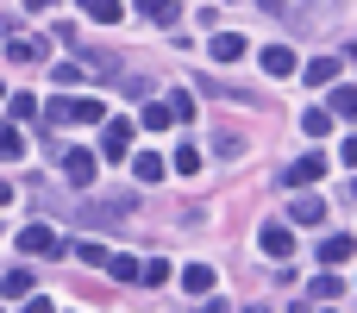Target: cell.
<instances>
[{
    "instance_id": "6da1fadb",
    "label": "cell",
    "mask_w": 357,
    "mask_h": 313,
    "mask_svg": "<svg viewBox=\"0 0 357 313\" xmlns=\"http://www.w3.org/2000/svg\"><path fill=\"white\" fill-rule=\"evenodd\" d=\"M126 151H132V125H126V119H107V125H100V157L119 163Z\"/></svg>"
},
{
    "instance_id": "7a4b0ae2",
    "label": "cell",
    "mask_w": 357,
    "mask_h": 313,
    "mask_svg": "<svg viewBox=\"0 0 357 313\" xmlns=\"http://www.w3.org/2000/svg\"><path fill=\"white\" fill-rule=\"evenodd\" d=\"M56 163H63L69 188H88L94 182V151H56Z\"/></svg>"
},
{
    "instance_id": "3957f363",
    "label": "cell",
    "mask_w": 357,
    "mask_h": 313,
    "mask_svg": "<svg viewBox=\"0 0 357 313\" xmlns=\"http://www.w3.org/2000/svg\"><path fill=\"white\" fill-rule=\"evenodd\" d=\"M19 251H31V257H63V245H56L50 226H25V232H19Z\"/></svg>"
},
{
    "instance_id": "277c9868",
    "label": "cell",
    "mask_w": 357,
    "mask_h": 313,
    "mask_svg": "<svg viewBox=\"0 0 357 313\" xmlns=\"http://www.w3.org/2000/svg\"><path fill=\"white\" fill-rule=\"evenodd\" d=\"M320 176H326V157H320V151H314V157H295V163H289V182H295V188H307V182L320 188Z\"/></svg>"
},
{
    "instance_id": "5b68a950",
    "label": "cell",
    "mask_w": 357,
    "mask_h": 313,
    "mask_svg": "<svg viewBox=\"0 0 357 313\" xmlns=\"http://www.w3.org/2000/svg\"><path fill=\"white\" fill-rule=\"evenodd\" d=\"M289 220H295V226H320V220H326V201H320V194H295V201H289Z\"/></svg>"
},
{
    "instance_id": "8992f818",
    "label": "cell",
    "mask_w": 357,
    "mask_h": 313,
    "mask_svg": "<svg viewBox=\"0 0 357 313\" xmlns=\"http://www.w3.org/2000/svg\"><path fill=\"white\" fill-rule=\"evenodd\" d=\"M257 245H264V257H270V264H289V251H295L289 226H264V238H257Z\"/></svg>"
},
{
    "instance_id": "52a82bcc",
    "label": "cell",
    "mask_w": 357,
    "mask_h": 313,
    "mask_svg": "<svg viewBox=\"0 0 357 313\" xmlns=\"http://www.w3.org/2000/svg\"><path fill=\"white\" fill-rule=\"evenodd\" d=\"M301 75H307V88H333V82H339V56H314Z\"/></svg>"
},
{
    "instance_id": "ba28073f",
    "label": "cell",
    "mask_w": 357,
    "mask_h": 313,
    "mask_svg": "<svg viewBox=\"0 0 357 313\" xmlns=\"http://www.w3.org/2000/svg\"><path fill=\"white\" fill-rule=\"evenodd\" d=\"M207 50H213V63H238V56H245V38H238V31H220Z\"/></svg>"
},
{
    "instance_id": "9c48e42d",
    "label": "cell",
    "mask_w": 357,
    "mask_h": 313,
    "mask_svg": "<svg viewBox=\"0 0 357 313\" xmlns=\"http://www.w3.org/2000/svg\"><path fill=\"white\" fill-rule=\"evenodd\" d=\"M264 69H270V75H295L301 63H295V50H289V44H270V50H264Z\"/></svg>"
},
{
    "instance_id": "30bf717a",
    "label": "cell",
    "mask_w": 357,
    "mask_h": 313,
    "mask_svg": "<svg viewBox=\"0 0 357 313\" xmlns=\"http://www.w3.org/2000/svg\"><path fill=\"white\" fill-rule=\"evenodd\" d=\"M107 276H113V282H138V276H144V264H138V257H126V251H113V257H107Z\"/></svg>"
},
{
    "instance_id": "8fae6325",
    "label": "cell",
    "mask_w": 357,
    "mask_h": 313,
    "mask_svg": "<svg viewBox=\"0 0 357 313\" xmlns=\"http://www.w3.org/2000/svg\"><path fill=\"white\" fill-rule=\"evenodd\" d=\"M182 289H188V295H213V270H207V264H188V270H182Z\"/></svg>"
},
{
    "instance_id": "7c38bea8",
    "label": "cell",
    "mask_w": 357,
    "mask_h": 313,
    "mask_svg": "<svg viewBox=\"0 0 357 313\" xmlns=\"http://www.w3.org/2000/svg\"><path fill=\"white\" fill-rule=\"evenodd\" d=\"M69 119H75V125H94V119H107V107L82 94V100H69Z\"/></svg>"
},
{
    "instance_id": "4fadbf2b",
    "label": "cell",
    "mask_w": 357,
    "mask_h": 313,
    "mask_svg": "<svg viewBox=\"0 0 357 313\" xmlns=\"http://www.w3.org/2000/svg\"><path fill=\"white\" fill-rule=\"evenodd\" d=\"M301 125H307V138H326V132H333V107H307Z\"/></svg>"
},
{
    "instance_id": "5bb4252c",
    "label": "cell",
    "mask_w": 357,
    "mask_h": 313,
    "mask_svg": "<svg viewBox=\"0 0 357 313\" xmlns=\"http://www.w3.org/2000/svg\"><path fill=\"white\" fill-rule=\"evenodd\" d=\"M357 245L351 238H345V232H333V238H326V245H320V264H345V257H351Z\"/></svg>"
},
{
    "instance_id": "9a60e30c",
    "label": "cell",
    "mask_w": 357,
    "mask_h": 313,
    "mask_svg": "<svg viewBox=\"0 0 357 313\" xmlns=\"http://www.w3.org/2000/svg\"><path fill=\"white\" fill-rule=\"evenodd\" d=\"M6 56H19V63H38V56H44V44H38V38H6Z\"/></svg>"
},
{
    "instance_id": "2e32d148",
    "label": "cell",
    "mask_w": 357,
    "mask_h": 313,
    "mask_svg": "<svg viewBox=\"0 0 357 313\" xmlns=\"http://www.w3.org/2000/svg\"><path fill=\"white\" fill-rule=\"evenodd\" d=\"M132 169H138V182H163V157H157V151H138Z\"/></svg>"
},
{
    "instance_id": "e0dca14e",
    "label": "cell",
    "mask_w": 357,
    "mask_h": 313,
    "mask_svg": "<svg viewBox=\"0 0 357 313\" xmlns=\"http://www.w3.org/2000/svg\"><path fill=\"white\" fill-rule=\"evenodd\" d=\"M144 125H151V132H169V125H176V113H169L163 100H151V107H144Z\"/></svg>"
},
{
    "instance_id": "ac0fdd59",
    "label": "cell",
    "mask_w": 357,
    "mask_h": 313,
    "mask_svg": "<svg viewBox=\"0 0 357 313\" xmlns=\"http://www.w3.org/2000/svg\"><path fill=\"white\" fill-rule=\"evenodd\" d=\"M0 295H6V301H13V295H31V276H25V270H6V276H0Z\"/></svg>"
},
{
    "instance_id": "d6986e66",
    "label": "cell",
    "mask_w": 357,
    "mask_h": 313,
    "mask_svg": "<svg viewBox=\"0 0 357 313\" xmlns=\"http://www.w3.org/2000/svg\"><path fill=\"white\" fill-rule=\"evenodd\" d=\"M0 157H6V163H19V157H25V138H19L13 125H0Z\"/></svg>"
},
{
    "instance_id": "ffe728a7",
    "label": "cell",
    "mask_w": 357,
    "mask_h": 313,
    "mask_svg": "<svg viewBox=\"0 0 357 313\" xmlns=\"http://www.w3.org/2000/svg\"><path fill=\"white\" fill-rule=\"evenodd\" d=\"M144 6V19H157V25H176V0H138Z\"/></svg>"
},
{
    "instance_id": "44dd1931",
    "label": "cell",
    "mask_w": 357,
    "mask_h": 313,
    "mask_svg": "<svg viewBox=\"0 0 357 313\" xmlns=\"http://www.w3.org/2000/svg\"><path fill=\"white\" fill-rule=\"evenodd\" d=\"M333 113L339 119H357V88H333Z\"/></svg>"
},
{
    "instance_id": "7402d4cb",
    "label": "cell",
    "mask_w": 357,
    "mask_h": 313,
    "mask_svg": "<svg viewBox=\"0 0 357 313\" xmlns=\"http://www.w3.org/2000/svg\"><path fill=\"white\" fill-rule=\"evenodd\" d=\"M307 301H339V276H314V289H307Z\"/></svg>"
},
{
    "instance_id": "603a6c76",
    "label": "cell",
    "mask_w": 357,
    "mask_h": 313,
    "mask_svg": "<svg viewBox=\"0 0 357 313\" xmlns=\"http://www.w3.org/2000/svg\"><path fill=\"white\" fill-rule=\"evenodd\" d=\"M176 169L195 176V169H201V151H195V144H176Z\"/></svg>"
},
{
    "instance_id": "cb8c5ba5",
    "label": "cell",
    "mask_w": 357,
    "mask_h": 313,
    "mask_svg": "<svg viewBox=\"0 0 357 313\" xmlns=\"http://www.w3.org/2000/svg\"><path fill=\"white\" fill-rule=\"evenodd\" d=\"M82 6H88V19H119V13H126L119 0H82Z\"/></svg>"
},
{
    "instance_id": "d4e9b609",
    "label": "cell",
    "mask_w": 357,
    "mask_h": 313,
    "mask_svg": "<svg viewBox=\"0 0 357 313\" xmlns=\"http://www.w3.org/2000/svg\"><path fill=\"white\" fill-rule=\"evenodd\" d=\"M75 251H82V264H94V270H107V257H113L107 245H75Z\"/></svg>"
},
{
    "instance_id": "484cf974",
    "label": "cell",
    "mask_w": 357,
    "mask_h": 313,
    "mask_svg": "<svg viewBox=\"0 0 357 313\" xmlns=\"http://www.w3.org/2000/svg\"><path fill=\"white\" fill-rule=\"evenodd\" d=\"M144 282H151V289H163V282H169V264H163V257H151V264H144Z\"/></svg>"
},
{
    "instance_id": "4316f807",
    "label": "cell",
    "mask_w": 357,
    "mask_h": 313,
    "mask_svg": "<svg viewBox=\"0 0 357 313\" xmlns=\"http://www.w3.org/2000/svg\"><path fill=\"white\" fill-rule=\"evenodd\" d=\"M169 113L176 119H195V94H169Z\"/></svg>"
},
{
    "instance_id": "83f0119b",
    "label": "cell",
    "mask_w": 357,
    "mask_h": 313,
    "mask_svg": "<svg viewBox=\"0 0 357 313\" xmlns=\"http://www.w3.org/2000/svg\"><path fill=\"white\" fill-rule=\"evenodd\" d=\"M38 113V94H13V119H31Z\"/></svg>"
},
{
    "instance_id": "f1b7e54d",
    "label": "cell",
    "mask_w": 357,
    "mask_h": 313,
    "mask_svg": "<svg viewBox=\"0 0 357 313\" xmlns=\"http://www.w3.org/2000/svg\"><path fill=\"white\" fill-rule=\"evenodd\" d=\"M339 163H345V169H357V138H345V144H339Z\"/></svg>"
},
{
    "instance_id": "f546056e",
    "label": "cell",
    "mask_w": 357,
    "mask_h": 313,
    "mask_svg": "<svg viewBox=\"0 0 357 313\" xmlns=\"http://www.w3.org/2000/svg\"><path fill=\"white\" fill-rule=\"evenodd\" d=\"M257 6H264V13H289V0H257Z\"/></svg>"
},
{
    "instance_id": "4dcf8cb0",
    "label": "cell",
    "mask_w": 357,
    "mask_h": 313,
    "mask_svg": "<svg viewBox=\"0 0 357 313\" xmlns=\"http://www.w3.org/2000/svg\"><path fill=\"white\" fill-rule=\"evenodd\" d=\"M6 201H13V188H6V182H0V207H6Z\"/></svg>"
},
{
    "instance_id": "1f68e13d",
    "label": "cell",
    "mask_w": 357,
    "mask_h": 313,
    "mask_svg": "<svg viewBox=\"0 0 357 313\" xmlns=\"http://www.w3.org/2000/svg\"><path fill=\"white\" fill-rule=\"evenodd\" d=\"M25 6H31V13H44V6H50V0H25Z\"/></svg>"
},
{
    "instance_id": "d6a6232c",
    "label": "cell",
    "mask_w": 357,
    "mask_h": 313,
    "mask_svg": "<svg viewBox=\"0 0 357 313\" xmlns=\"http://www.w3.org/2000/svg\"><path fill=\"white\" fill-rule=\"evenodd\" d=\"M351 201H357V182H351Z\"/></svg>"
}]
</instances>
